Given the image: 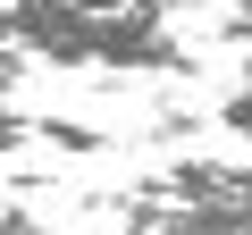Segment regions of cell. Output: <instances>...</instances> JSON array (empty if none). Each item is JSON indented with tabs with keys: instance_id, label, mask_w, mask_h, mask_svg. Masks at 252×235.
Wrapping results in <instances>:
<instances>
[{
	"instance_id": "cell-1",
	"label": "cell",
	"mask_w": 252,
	"mask_h": 235,
	"mask_svg": "<svg viewBox=\"0 0 252 235\" xmlns=\"http://www.w3.org/2000/svg\"><path fill=\"white\" fill-rule=\"evenodd\" d=\"M177 0H9V42L51 67H118V76H185L193 51L168 34Z\"/></svg>"
},
{
	"instance_id": "cell-2",
	"label": "cell",
	"mask_w": 252,
	"mask_h": 235,
	"mask_svg": "<svg viewBox=\"0 0 252 235\" xmlns=\"http://www.w3.org/2000/svg\"><path fill=\"white\" fill-rule=\"evenodd\" d=\"M126 227H252V168H219V160H185L135 193L109 202Z\"/></svg>"
},
{
	"instance_id": "cell-3",
	"label": "cell",
	"mask_w": 252,
	"mask_h": 235,
	"mask_svg": "<svg viewBox=\"0 0 252 235\" xmlns=\"http://www.w3.org/2000/svg\"><path fill=\"white\" fill-rule=\"evenodd\" d=\"M34 143H51V151H101V135L76 126V118H34Z\"/></svg>"
},
{
	"instance_id": "cell-4",
	"label": "cell",
	"mask_w": 252,
	"mask_h": 235,
	"mask_svg": "<svg viewBox=\"0 0 252 235\" xmlns=\"http://www.w3.org/2000/svg\"><path fill=\"white\" fill-rule=\"evenodd\" d=\"M227 126H235V135H244V143H252V67H244V92H235V101H227Z\"/></svg>"
},
{
	"instance_id": "cell-5",
	"label": "cell",
	"mask_w": 252,
	"mask_h": 235,
	"mask_svg": "<svg viewBox=\"0 0 252 235\" xmlns=\"http://www.w3.org/2000/svg\"><path fill=\"white\" fill-rule=\"evenodd\" d=\"M235 9H244V17H252V0H235Z\"/></svg>"
}]
</instances>
